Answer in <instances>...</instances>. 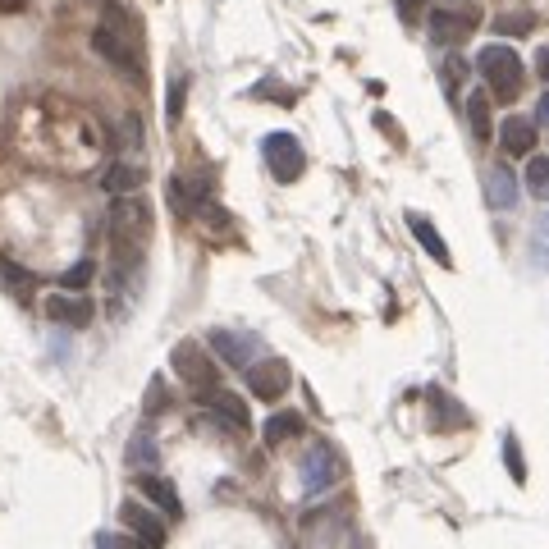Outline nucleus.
Segmentation results:
<instances>
[{"instance_id": "nucleus-12", "label": "nucleus", "mask_w": 549, "mask_h": 549, "mask_svg": "<svg viewBox=\"0 0 549 549\" xmlns=\"http://www.w3.org/2000/svg\"><path fill=\"white\" fill-rule=\"evenodd\" d=\"M170 197H174V206H179V216L206 211V202H211V179H206V174H179V179L170 183Z\"/></svg>"}, {"instance_id": "nucleus-10", "label": "nucleus", "mask_w": 549, "mask_h": 549, "mask_svg": "<svg viewBox=\"0 0 549 549\" xmlns=\"http://www.w3.org/2000/svg\"><path fill=\"white\" fill-rule=\"evenodd\" d=\"M334 481H339V453L330 444H312L307 458H302V490L307 495H325Z\"/></svg>"}, {"instance_id": "nucleus-19", "label": "nucleus", "mask_w": 549, "mask_h": 549, "mask_svg": "<svg viewBox=\"0 0 549 549\" xmlns=\"http://www.w3.org/2000/svg\"><path fill=\"white\" fill-rule=\"evenodd\" d=\"M467 119H472L476 142L495 138V115H490V97H485V92H472V97H467Z\"/></svg>"}, {"instance_id": "nucleus-6", "label": "nucleus", "mask_w": 549, "mask_h": 549, "mask_svg": "<svg viewBox=\"0 0 549 549\" xmlns=\"http://www.w3.org/2000/svg\"><path fill=\"white\" fill-rule=\"evenodd\" d=\"M289 385H293V371H289V362H284V357H257V362L248 366V389L257 394L261 403L284 399V394H289Z\"/></svg>"}, {"instance_id": "nucleus-23", "label": "nucleus", "mask_w": 549, "mask_h": 549, "mask_svg": "<svg viewBox=\"0 0 549 549\" xmlns=\"http://www.w3.org/2000/svg\"><path fill=\"white\" fill-rule=\"evenodd\" d=\"M0 275H5V289H14V298L19 302H28L33 298V275H28V270H19L14 266V261H0Z\"/></svg>"}, {"instance_id": "nucleus-29", "label": "nucleus", "mask_w": 549, "mask_h": 549, "mask_svg": "<svg viewBox=\"0 0 549 549\" xmlns=\"http://www.w3.org/2000/svg\"><path fill=\"white\" fill-rule=\"evenodd\" d=\"M97 549H147V545L133 540V536H110V531H106V536H97Z\"/></svg>"}, {"instance_id": "nucleus-17", "label": "nucleus", "mask_w": 549, "mask_h": 549, "mask_svg": "<svg viewBox=\"0 0 549 549\" xmlns=\"http://www.w3.org/2000/svg\"><path fill=\"white\" fill-rule=\"evenodd\" d=\"M142 179H147V174H142L138 165L115 161L106 174H101V188H106L110 197H133V193H138V188H142Z\"/></svg>"}, {"instance_id": "nucleus-16", "label": "nucleus", "mask_w": 549, "mask_h": 549, "mask_svg": "<svg viewBox=\"0 0 549 549\" xmlns=\"http://www.w3.org/2000/svg\"><path fill=\"white\" fill-rule=\"evenodd\" d=\"M408 229H412V238H417L421 248H426V257H435L440 266H453L449 243H444V234L431 225V220H426V216H408Z\"/></svg>"}, {"instance_id": "nucleus-4", "label": "nucleus", "mask_w": 549, "mask_h": 549, "mask_svg": "<svg viewBox=\"0 0 549 549\" xmlns=\"http://www.w3.org/2000/svg\"><path fill=\"white\" fill-rule=\"evenodd\" d=\"M261 156H266V170L280 183H293L307 170V156H302V142L293 133H266L261 138Z\"/></svg>"}, {"instance_id": "nucleus-8", "label": "nucleus", "mask_w": 549, "mask_h": 549, "mask_svg": "<svg viewBox=\"0 0 549 549\" xmlns=\"http://www.w3.org/2000/svg\"><path fill=\"white\" fill-rule=\"evenodd\" d=\"M206 348H211L220 362L243 366V371L252 366V357H261V339L248 330H211L206 334Z\"/></svg>"}, {"instance_id": "nucleus-3", "label": "nucleus", "mask_w": 549, "mask_h": 549, "mask_svg": "<svg viewBox=\"0 0 549 549\" xmlns=\"http://www.w3.org/2000/svg\"><path fill=\"white\" fill-rule=\"evenodd\" d=\"M476 69H481L485 87H490V97L495 101H513L517 92H522V55L513 51V46H485L481 55H476Z\"/></svg>"}, {"instance_id": "nucleus-2", "label": "nucleus", "mask_w": 549, "mask_h": 549, "mask_svg": "<svg viewBox=\"0 0 549 549\" xmlns=\"http://www.w3.org/2000/svg\"><path fill=\"white\" fill-rule=\"evenodd\" d=\"M170 366H174V376L188 385V394H193V399H206V394H216V389H220V366H216V357L206 353L197 339H183V344H174Z\"/></svg>"}, {"instance_id": "nucleus-33", "label": "nucleus", "mask_w": 549, "mask_h": 549, "mask_svg": "<svg viewBox=\"0 0 549 549\" xmlns=\"http://www.w3.org/2000/svg\"><path fill=\"white\" fill-rule=\"evenodd\" d=\"M0 10H23V0H0Z\"/></svg>"}, {"instance_id": "nucleus-28", "label": "nucleus", "mask_w": 549, "mask_h": 549, "mask_svg": "<svg viewBox=\"0 0 549 549\" xmlns=\"http://www.w3.org/2000/svg\"><path fill=\"white\" fill-rule=\"evenodd\" d=\"M183 92H188V83H183V78H174V83H170V101H165V115H170V124L179 119V110H183Z\"/></svg>"}, {"instance_id": "nucleus-5", "label": "nucleus", "mask_w": 549, "mask_h": 549, "mask_svg": "<svg viewBox=\"0 0 549 549\" xmlns=\"http://www.w3.org/2000/svg\"><path fill=\"white\" fill-rule=\"evenodd\" d=\"M119 527H129V536L142 540L147 549H165V540H170L165 517L156 513V508L138 504V499H124V504H119Z\"/></svg>"}, {"instance_id": "nucleus-32", "label": "nucleus", "mask_w": 549, "mask_h": 549, "mask_svg": "<svg viewBox=\"0 0 549 549\" xmlns=\"http://www.w3.org/2000/svg\"><path fill=\"white\" fill-rule=\"evenodd\" d=\"M417 5H421V0H399V14H403V19H412V14H417Z\"/></svg>"}, {"instance_id": "nucleus-26", "label": "nucleus", "mask_w": 549, "mask_h": 549, "mask_svg": "<svg viewBox=\"0 0 549 549\" xmlns=\"http://www.w3.org/2000/svg\"><path fill=\"white\" fill-rule=\"evenodd\" d=\"M165 403H170V399H165V380L156 376L147 385V403H142V412H147V417H156V412H165Z\"/></svg>"}, {"instance_id": "nucleus-22", "label": "nucleus", "mask_w": 549, "mask_h": 549, "mask_svg": "<svg viewBox=\"0 0 549 549\" xmlns=\"http://www.w3.org/2000/svg\"><path fill=\"white\" fill-rule=\"evenodd\" d=\"M92 280H97V261L83 257V261H74V266L60 275V293H83Z\"/></svg>"}, {"instance_id": "nucleus-24", "label": "nucleus", "mask_w": 549, "mask_h": 549, "mask_svg": "<svg viewBox=\"0 0 549 549\" xmlns=\"http://www.w3.org/2000/svg\"><path fill=\"white\" fill-rule=\"evenodd\" d=\"M527 188H531V197L549 202V156H531L527 161Z\"/></svg>"}, {"instance_id": "nucleus-14", "label": "nucleus", "mask_w": 549, "mask_h": 549, "mask_svg": "<svg viewBox=\"0 0 549 549\" xmlns=\"http://www.w3.org/2000/svg\"><path fill=\"white\" fill-rule=\"evenodd\" d=\"M485 202H490V211H513L517 206V179L508 165H490V174H485Z\"/></svg>"}, {"instance_id": "nucleus-13", "label": "nucleus", "mask_w": 549, "mask_h": 549, "mask_svg": "<svg viewBox=\"0 0 549 549\" xmlns=\"http://www.w3.org/2000/svg\"><path fill=\"white\" fill-rule=\"evenodd\" d=\"M499 147H504V156H531V147H536V119L508 115L499 124Z\"/></svg>"}, {"instance_id": "nucleus-27", "label": "nucleus", "mask_w": 549, "mask_h": 549, "mask_svg": "<svg viewBox=\"0 0 549 549\" xmlns=\"http://www.w3.org/2000/svg\"><path fill=\"white\" fill-rule=\"evenodd\" d=\"M495 33L522 37V33H531V19H527V14H499V28H495Z\"/></svg>"}, {"instance_id": "nucleus-9", "label": "nucleus", "mask_w": 549, "mask_h": 549, "mask_svg": "<svg viewBox=\"0 0 549 549\" xmlns=\"http://www.w3.org/2000/svg\"><path fill=\"white\" fill-rule=\"evenodd\" d=\"M42 312H46V321L65 325V330H83V325H92L97 307H92V298H87V293H46Z\"/></svg>"}, {"instance_id": "nucleus-11", "label": "nucleus", "mask_w": 549, "mask_h": 549, "mask_svg": "<svg viewBox=\"0 0 549 549\" xmlns=\"http://www.w3.org/2000/svg\"><path fill=\"white\" fill-rule=\"evenodd\" d=\"M138 490L161 517H183V499H179V490H174V481H165V476H156V472H142Z\"/></svg>"}, {"instance_id": "nucleus-25", "label": "nucleus", "mask_w": 549, "mask_h": 549, "mask_svg": "<svg viewBox=\"0 0 549 549\" xmlns=\"http://www.w3.org/2000/svg\"><path fill=\"white\" fill-rule=\"evenodd\" d=\"M504 463H508V472H513L517 485L527 481V463H522V444H517V435H504Z\"/></svg>"}, {"instance_id": "nucleus-30", "label": "nucleus", "mask_w": 549, "mask_h": 549, "mask_svg": "<svg viewBox=\"0 0 549 549\" xmlns=\"http://www.w3.org/2000/svg\"><path fill=\"white\" fill-rule=\"evenodd\" d=\"M536 69H540V78H545V87H549V46H540L536 51Z\"/></svg>"}, {"instance_id": "nucleus-20", "label": "nucleus", "mask_w": 549, "mask_h": 549, "mask_svg": "<svg viewBox=\"0 0 549 549\" xmlns=\"http://www.w3.org/2000/svg\"><path fill=\"white\" fill-rule=\"evenodd\" d=\"M124 463H129V467H156V463H161V449H156V435H151L147 426H142V431L129 440V449H124Z\"/></svg>"}, {"instance_id": "nucleus-18", "label": "nucleus", "mask_w": 549, "mask_h": 549, "mask_svg": "<svg viewBox=\"0 0 549 549\" xmlns=\"http://www.w3.org/2000/svg\"><path fill=\"white\" fill-rule=\"evenodd\" d=\"M302 435V412H275V417L261 426V440H266V449H280V444L298 440Z\"/></svg>"}, {"instance_id": "nucleus-1", "label": "nucleus", "mask_w": 549, "mask_h": 549, "mask_svg": "<svg viewBox=\"0 0 549 549\" xmlns=\"http://www.w3.org/2000/svg\"><path fill=\"white\" fill-rule=\"evenodd\" d=\"M92 51L106 60L110 69L119 74H129L133 83L147 78V51H142V23L129 5H119V0H106V10H101V23L97 33H92Z\"/></svg>"}, {"instance_id": "nucleus-7", "label": "nucleus", "mask_w": 549, "mask_h": 549, "mask_svg": "<svg viewBox=\"0 0 549 549\" xmlns=\"http://www.w3.org/2000/svg\"><path fill=\"white\" fill-rule=\"evenodd\" d=\"M426 23H431V37L440 46H463L476 28V10H467V5H435Z\"/></svg>"}, {"instance_id": "nucleus-31", "label": "nucleus", "mask_w": 549, "mask_h": 549, "mask_svg": "<svg viewBox=\"0 0 549 549\" xmlns=\"http://www.w3.org/2000/svg\"><path fill=\"white\" fill-rule=\"evenodd\" d=\"M536 119L540 124H549V87H545V97H540V106H536Z\"/></svg>"}, {"instance_id": "nucleus-21", "label": "nucleus", "mask_w": 549, "mask_h": 549, "mask_svg": "<svg viewBox=\"0 0 549 549\" xmlns=\"http://www.w3.org/2000/svg\"><path fill=\"white\" fill-rule=\"evenodd\" d=\"M431 408H435V426H440V431H458V426H467V412L458 408L444 389H431Z\"/></svg>"}, {"instance_id": "nucleus-15", "label": "nucleus", "mask_w": 549, "mask_h": 549, "mask_svg": "<svg viewBox=\"0 0 549 549\" xmlns=\"http://www.w3.org/2000/svg\"><path fill=\"white\" fill-rule=\"evenodd\" d=\"M206 408L216 412L220 421H225V426H234V431H248L252 426V417H248V403L238 399V394H229V389H216V394H206Z\"/></svg>"}, {"instance_id": "nucleus-34", "label": "nucleus", "mask_w": 549, "mask_h": 549, "mask_svg": "<svg viewBox=\"0 0 549 549\" xmlns=\"http://www.w3.org/2000/svg\"><path fill=\"white\" fill-rule=\"evenodd\" d=\"M540 234H549V211H545V216H540Z\"/></svg>"}]
</instances>
